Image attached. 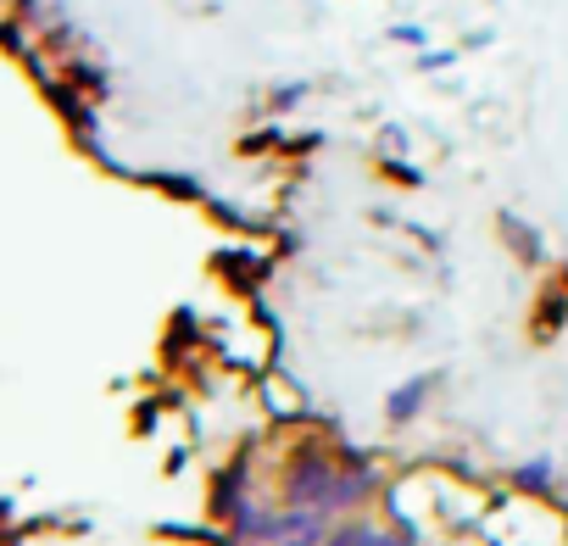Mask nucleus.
<instances>
[{
    "mask_svg": "<svg viewBox=\"0 0 568 546\" xmlns=\"http://www.w3.org/2000/svg\"><path fill=\"white\" fill-rule=\"evenodd\" d=\"M396 40H402V46H424V29H413V23H407V29H396Z\"/></svg>",
    "mask_w": 568,
    "mask_h": 546,
    "instance_id": "423d86ee",
    "label": "nucleus"
},
{
    "mask_svg": "<svg viewBox=\"0 0 568 546\" xmlns=\"http://www.w3.org/2000/svg\"><path fill=\"white\" fill-rule=\"evenodd\" d=\"M262 502H273V479H262L251 457H234V463L217 468V479H212V518L223 529L240 524L245 513H256Z\"/></svg>",
    "mask_w": 568,
    "mask_h": 546,
    "instance_id": "f03ea898",
    "label": "nucleus"
},
{
    "mask_svg": "<svg viewBox=\"0 0 568 546\" xmlns=\"http://www.w3.org/2000/svg\"><path fill=\"white\" fill-rule=\"evenodd\" d=\"M435 391H440V374H413V380H402V385L385 396V424H390V429H407V424H418V418L429 413Z\"/></svg>",
    "mask_w": 568,
    "mask_h": 546,
    "instance_id": "20e7f679",
    "label": "nucleus"
},
{
    "mask_svg": "<svg viewBox=\"0 0 568 546\" xmlns=\"http://www.w3.org/2000/svg\"><path fill=\"white\" fill-rule=\"evenodd\" d=\"M324 546H424V529L374 507V513L335 518V529H329V540H324Z\"/></svg>",
    "mask_w": 568,
    "mask_h": 546,
    "instance_id": "7ed1b4c3",
    "label": "nucleus"
},
{
    "mask_svg": "<svg viewBox=\"0 0 568 546\" xmlns=\"http://www.w3.org/2000/svg\"><path fill=\"white\" fill-rule=\"evenodd\" d=\"M335 468H341V446L318 441V435H302L291 446H278V457H273V496L284 507H313V513L329 518Z\"/></svg>",
    "mask_w": 568,
    "mask_h": 546,
    "instance_id": "f257e3e1",
    "label": "nucleus"
},
{
    "mask_svg": "<svg viewBox=\"0 0 568 546\" xmlns=\"http://www.w3.org/2000/svg\"><path fill=\"white\" fill-rule=\"evenodd\" d=\"M513 491H524L529 502H540V496H551L557 491V463L540 452V457H529V463H518L513 468Z\"/></svg>",
    "mask_w": 568,
    "mask_h": 546,
    "instance_id": "39448f33",
    "label": "nucleus"
}]
</instances>
